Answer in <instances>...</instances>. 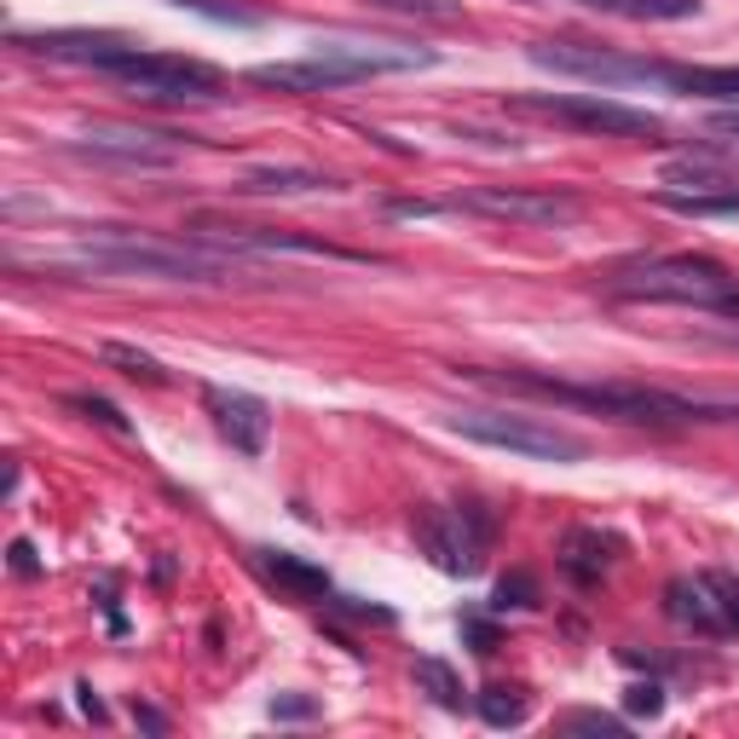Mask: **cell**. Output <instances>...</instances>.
Returning a JSON list of instances; mask_svg holds the SVG:
<instances>
[{"label": "cell", "instance_id": "obj_16", "mask_svg": "<svg viewBox=\"0 0 739 739\" xmlns=\"http://www.w3.org/2000/svg\"><path fill=\"white\" fill-rule=\"evenodd\" d=\"M619 538L613 531H572L567 543H560V567H567L578 583H601L606 572H613V560H619Z\"/></svg>", "mask_w": 739, "mask_h": 739}, {"label": "cell", "instance_id": "obj_21", "mask_svg": "<svg viewBox=\"0 0 739 739\" xmlns=\"http://www.w3.org/2000/svg\"><path fill=\"white\" fill-rule=\"evenodd\" d=\"M411 682H416L440 710H463V676H456L445 658H416V665H411Z\"/></svg>", "mask_w": 739, "mask_h": 739}, {"label": "cell", "instance_id": "obj_10", "mask_svg": "<svg viewBox=\"0 0 739 739\" xmlns=\"http://www.w3.org/2000/svg\"><path fill=\"white\" fill-rule=\"evenodd\" d=\"M202 404H209L214 427L232 440V451L243 456H261L266 440H272V404L254 399V393H237V388H209L202 393Z\"/></svg>", "mask_w": 739, "mask_h": 739}, {"label": "cell", "instance_id": "obj_12", "mask_svg": "<svg viewBox=\"0 0 739 739\" xmlns=\"http://www.w3.org/2000/svg\"><path fill=\"white\" fill-rule=\"evenodd\" d=\"M658 180H665V191H687V197H728L739 191V168L728 157H717V150H687V157H671L665 168H658Z\"/></svg>", "mask_w": 739, "mask_h": 739}, {"label": "cell", "instance_id": "obj_14", "mask_svg": "<svg viewBox=\"0 0 739 739\" xmlns=\"http://www.w3.org/2000/svg\"><path fill=\"white\" fill-rule=\"evenodd\" d=\"M12 46L41 53V59H70V64H93L98 70L127 41L122 35H87V30H53V35H12Z\"/></svg>", "mask_w": 739, "mask_h": 739}, {"label": "cell", "instance_id": "obj_19", "mask_svg": "<svg viewBox=\"0 0 739 739\" xmlns=\"http://www.w3.org/2000/svg\"><path fill=\"white\" fill-rule=\"evenodd\" d=\"M261 567L284 583V590H295V595H329V578L318 572V567H307L300 555H289V549H261Z\"/></svg>", "mask_w": 739, "mask_h": 739}, {"label": "cell", "instance_id": "obj_30", "mask_svg": "<svg viewBox=\"0 0 739 739\" xmlns=\"http://www.w3.org/2000/svg\"><path fill=\"white\" fill-rule=\"evenodd\" d=\"M272 717H277V722H307V717H318V699L284 694V699H272Z\"/></svg>", "mask_w": 739, "mask_h": 739}, {"label": "cell", "instance_id": "obj_24", "mask_svg": "<svg viewBox=\"0 0 739 739\" xmlns=\"http://www.w3.org/2000/svg\"><path fill=\"white\" fill-rule=\"evenodd\" d=\"M526 613V606H538V578L531 572H508L503 583H497V595H492V613Z\"/></svg>", "mask_w": 739, "mask_h": 739}, {"label": "cell", "instance_id": "obj_18", "mask_svg": "<svg viewBox=\"0 0 739 739\" xmlns=\"http://www.w3.org/2000/svg\"><path fill=\"white\" fill-rule=\"evenodd\" d=\"M606 18H630V23H682L699 12V0H583Z\"/></svg>", "mask_w": 739, "mask_h": 739}, {"label": "cell", "instance_id": "obj_2", "mask_svg": "<svg viewBox=\"0 0 739 739\" xmlns=\"http://www.w3.org/2000/svg\"><path fill=\"white\" fill-rule=\"evenodd\" d=\"M613 300H665V307H699L717 318H739V277L710 254H653L606 284Z\"/></svg>", "mask_w": 739, "mask_h": 739}, {"label": "cell", "instance_id": "obj_35", "mask_svg": "<svg viewBox=\"0 0 739 739\" xmlns=\"http://www.w3.org/2000/svg\"><path fill=\"white\" fill-rule=\"evenodd\" d=\"M82 710H87V717H93V722H105V699H98V694H93V687H82Z\"/></svg>", "mask_w": 739, "mask_h": 739}, {"label": "cell", "instance_id": "obj_23", "mask_svg": "<svg viewBox=\"0 0 739 739\" xmlns=\"http://www.w3.org/2000/svg\"><path fill=\"white\" fill-rule=\"evenodd\" d=\"M671 214H694V220H710V214H739V191L728 197H687V191H658Z\"/></svg>", "mask_w": 739, "mask_h": 739}, {"label": "cell", "instance_id": "obj_8", "mask_svg": "<svg viewBox=\"0 0 739 739\" xmlns=\"http://www.w3.org/2000/svg\"><path fill=\"white\" fill-rule=\"evenodd\" d=\"M445 209L508 220V225H572L583 214V202L572 191H555V186H543V191H531V186H486V191L451 197Z\"/></svg>", "mask_w": 739, "mask_h": 739}, {"label": "cell", "instance_id": "obj_7", "mask_svg": "<svg viewBox=\"0 0 739 739\" xmlns=\"http://www.w3.org/2000/svg\"><path fill=\"white\" fill-rule=\"evenodd\" d=\"M416 543L440 572H479V560L492 549V515L479 503H456V508H416Z\"/></svg>", "mask_w": 739, "mask_h": 739}, {"label": "cell", "instance_id": "obj_28", "mask_svg": "<svg viewBox=\"0 0 739 739\" xmlns=\"http://www.w3.org/2000/svg\"><path fill=\"white\" fill-rule=\"evenodd\" d=\"M567 733H606V739H624V722L619 717H601V710H572V717H560Z\"/></svg>", "mask_w": 739, "mask_h": 739}, {"label": "cell", "instance_id": "obj_34", "mask_svg": "<svg viewBox=\"0 0 739 739\" xmlns=\"http://www.w3.org/2000/svg\"><path fill=\"white\" fill-rule=\"evenodd\" d=\"M710 134H722V139H739V105H733V110H717V116H710Z\"/></svg>", "mask_w": 739, "mask_h": 739}, {"label": "cell", "instance_id": "obj_29", "mask_svg": "<svg viewBox=\"0 0 739 739\" xmlns=\"http://www.w3.org/2000/svg\"><path fill=\"white\" fill-rule=\"evenodd\" d=\"M624 705L635 710V717H658V710H665V687H658V682H635L624 694Z\"/></svg>", "mask_w": 739, "mask_h": 739}, {"label": "cell", "instance_id": "obj_32", "mask_svg": "<svg viewBox=\"0 0 739 739\" xmlns=\"http://www.w3.org/2000/svg\"><path fill=\"white\" fill-rule=\"evenodd\" d=\"M7 555H12V572H18V578H35V572H41V560H35V549H30V543H23V538H18V543H12Z\"/></svg>", "mask_w": 739, "mask_h": 739}, {"label": "cell", "instance_id": "obj_4", "mask_svg": "<svg viewBox=\"0 0 739 739\" xmlns=\"http://www.w3.org/2000/svg\"><path fill=\"white\" fill-rule=\"evenodd\" d=\"M98 75L122 82L134 98H150V105H202V98H220L225 75L202 59L186 53H150V46H116V53L98 64Z\"/></svg>", "mask_w": 739, "mask_h": 739}, {"label": "cell", "instance_id": "obj_9", "mask_svg": "<svg viewBox=\"0 0 739 739\" xmlns=\"http://www.w3.org/2000/svg\"><path fill=\"white\" fill-rule=\"evenodd\" d=\"M531 64H543L555 75H578V82H595V87H630V82H653L658 59H624V53H601V46L538 41V46H531Z\"/></svg>", "mask_w": 739, "mask_h": 739}, {"label": "cell", "instance_id": "obj_5", "mask_svg": "<svg viewBox=\"0 0 739 739\" xmlns=\"http://www.w3.org/2000/svg\"><path fill=\"white\" fill-rule=\"evenodd\" d=\"M445 422H451V433H463L474 445H497V451L531 456V463H583L590 456L583 433L543 422V416H526V411H451Z\"/></svg>", "mask_w": 739, "mask_h": 739}, {"label": "cell", "instance_id": "obj_6", "mask_svg": "<svg viewBox=\"0 0 739 739\" xmlns=\"http://www.w3.org/2000/svg\"><path fill=\"white\" fill-rule=\"evenodd\" d=\"M508 110L555 122V127H578V134H601V139H658L665 134V122L653 110H630L601 93H508Z\"/></svg>", "mask_w": 739, "mask_h": 739}, {"label": "cell", "instance_id": "obj_20", "mask_svg": "<svg viewBox=\"0 0 739 739\" xmlns=\"http://www.w3.org/2000/svg\"><path fill=\"white\" fill-rule=\"evenodd\" d=\"M479 722L486 728H520L531 717V699H526V687H508V682H492V687H479Z\"/></svg>", "mask_w": 739, "mask_h": 739}, {"label": "cell", "instance_id": "obj_26", "mask_svg": "<svg viewBox=\"0 0 739 739\" xmlns=\"http://www.w3.org/2000/svg\"><path fill=\"white\" fill-rule=\"evenodd\" d=\"M70 411H82V416H93L98 427H110V433H134V427H127V416L116 411V404H110V399H93V393H75V399H70Z\"/></svg>", "mask_w": 739, "mask_h": 739}, {"label": "cell", "instance_id": "obj_1", "mask_svg": "<svg viewBox=\"0 0 739 739\" xmlns=\"http://www.w3.org/2000/svg\"><path fill=\"white\" fill-rule=\"evenodd\" d=\"M35 266L41 272H70V277H157V284H232L237 277V261L225 249L134 237V232H110L105 243L41 254Z\"/></svg>", "mask_w": 739, "mask_h": 739}, {"label": "cell", "instance_id": "obj_17", "mask_svg": "<svg viewBox=\"0 0 739 739\" xmlns=\"http://www.w3.org/2000/svg\"><path fill=\"white\" fill-rule=\"evenodd\" d=\"M232 191H243V197H313V191H336V180L318 168H249Z\"/></svg>", "mask_w": 739, "mask_h": 739}, {"label": "cell", "instance_id": "obj_25", "mask_svg": "<svg viewBox=\"0 0 739 739\" xmlns=\"http://www.w3.org/2000/svg\"><path fill=\"white\" fill-rule=\"evenodd\" d=\"M699 578H705L710 601L722 606V619H728V635H739V578H733V572H699Z\"/></svg>", "mask_w": 739, "mask_h": 739}, {"label": "cell", "instance_id": "obj_36", "mask_svg": "<svg viewBox=\"0 0 739 739\" xmlns=\"http://www.w3.org/2000/svg\"><path fill=\"white\" fill-rule=\"evenodd\" d=\"M722 347H739V329H733V336H722Z\"/></svg>", "mask_w": 739, "mask_h": 739}, {"label": "cell", "instance_id": "obj_22", "mask_svg": "<svg viewBox=\"0 0 739 739\" xmlns=\"http://www.w3.org/2000/svg\"><path fill=\"white\" fill-rule=\"evenodd\" d=\"M98 359H105V365H116L122 376H134V381H145V388H162V365L157 359H150V352H139V347H127V341H105V347H98Z\"/></svg>", "mask_w": 739, "mask_h": 739}, {"label": "cell", "instance_id": "obj_13", "mask_svg": "<svg viewBox=\"0 0 739 739\" xmlns=\"http://www.w3.org/2000/svg\"><path fill=\"white\" fill-rule=\"evenodd\" d=\"M653 82L687 98H722L739 105V64H653Z\"/></svg>", "mask_w": 739, "mask_h": 739}, {"label": "cell", "instance_id": "obj_15", "mask_svg": "<svg viewBox=\"0 0 739 739\" xmlns=\"http://www.w3.org/2000/svg\"><path fill=\"white\" fill-rule=\"evenodd\" d=\"M665 613L682 630H694V635H728V619H722V606L710 601L705 578H676L671 590H665Z\"/></svg>", "mask_w": 739, "mask_h": 739}, {"label": "cell", "instance_id": "obj_11", "mask_svg": "<svg viewBox=\"0 0 739 739\" xmlns=\"http://www.w3.org/2000/svg\"><path fill=\"white\" fill-rule=\"evenodd\" d=\"M168 134H134V127H87L75 157H93V162H116V168H173L180 150L162 145Z\"/></svg>", "mask_w": 739, "mask_h": 739}, {"label": "cell", "instance_id": "obj_3", "mask_svg": "<svg viewBox=\"0 0 739 739\" xmlns=\"http://www.w3.org/2000/svg\"><path fill=\"white\" fill-rule=\"evenodd\" d=\"M433 53L416 46H318L307 59H284V64H254L249 82L254 87H277V93H336L370 75H399V70H427Z\"/></svg>", "mask_w": 739, "mask_h": 739}, {"label": "cell", "instance_id": "obj_33", "mask_svg": "<svg viewBox=\"0 0 739 739\" xmlns=\"http://www.w3.org/2000/svg\"><path fill=\"white\" fill-rule=\"evenodd\" d=\"M134 722L145 733H168V717H162V710H150V705H134Z\"/></svg>", "mask_w": 739, "mask_h": 739}, {"label": "cell", "instance_id": "obj_27", "mask_svg": "<svg viewBox=\"0 0 739 739\" xmlns=\"http://www.w3.org/2000/svg\"><path fill=\"white\" fill-rule=\"evenodd\" d=\"M376 12H404V18H456V0H370Z\"/></svg>", "mask_w": 739, "mask_h": 739}, {"label": "cell", "instance_id": "obj_31", "mask_svg": "<svg viewBox=\"0 0 739 739\" xmlns=\"http://www.w3.org/2000/svg\"><path fill=\"white\" fill-rule=\"evenodd\" d=\"M463 635L474 642V653H497V630L486 619H463Z\"/></svg>", "mask_w": 739, "mask_h": 739}]
</instances>
